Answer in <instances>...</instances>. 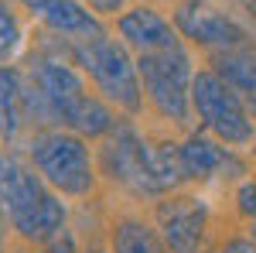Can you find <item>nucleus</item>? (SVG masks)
Returning a JSON list of instances; mask_svg holds the SVG:
<instances>
[{
  "mask_svg": "<svg viewBox=\"0 0 256 253\" xmlns=\"http://www.w3.org/2000/svg\"><path fill=\"white\" fill-rule=\"evenodd\" d=\"M0 209L24 239L52 243L65 229V209L18 154L0 151Z\"/></svg>",
  "mask_w": 256,
  "mask_h": 253,
  "instance_id": "nucleus-1",
  "label": "nucleus"
},
{
  "mask_svg": "<svg viewBox=\"0 0 256 253\" xmlns=\"http://www.w3.org/2000/svg\"><path fill=\"white\" fill-rule=\"evenodd\" d=\"M31 82L38 86V93L44 96L52 117L58 120V123H65L68 130L86 134V137H102L116 127L113 123V113L96 96L86 93L82 79L65 62L38 59L34 69H31Z\"/></svg>",
  "mask_w": 256,
  "mask_h": 253,
  "instance_id": "nucleus-2",
  "label": "nucleus"
},
{
  "mask_svg": "<svg viewBox=\"0 0 256 253\" xmlns=\"http://www.w3.org/2000/svg\"><path fill=\"white\" fill-rule=\"evenodd\" d=\"M140 86L150 96V103L174 123L188 120V103H192V59L184 52L181 38L160 45L154 52L137 55Z\"/></svg>",
  "mask_w": 256,
  "mask_h": 253,
  "instance_id": "nucleus-3",
  "label": "nucleus"
},
{
  "mask_svg": "<svg viewBox=\"0 0 256 253\" xmlns=\"http://www.w3.org/2000/svg\"><path fill=\"white\" fill-rule=\"evenodd\" d=\"M76 62L92 76L99 86V93L106 99H113L116 106H123L126 113L140 110V72L137 62L126 55V48L120 41L96 35V38H79L76 45Z\"/></svg>",
  "mask_w": 256,
  "mask_h": 253,
  "instance_id": "nucleus-4",
  "label": "nucleus"
},
{
  "mask_svg": "<svg viewBox=\"0 0 256 253\" xmlns=\"http://www.w3.org/2000/svg\"><path fill=\"white\" fill-rule=\"evenodd\" d=\"M31 161L48 185L65 195H86L92 188V164L79 134L44 130L31 140Z\"/></svg>",
  "mask_w": 256,
  "mask_h": 253,
  "instance_id": "nucleus-5",
  "label": "nucleus"
},
{
  "mask_svg": "<svg viewBox=\"0 0 256 253\" xmlns=\"http://www.w3.org/2000/svg\"><path fill=\"white\" fill-rule=\"evenodd\" d=\"M192 106L205 130H212L226 144H250L253 140V117L246 113L242 99L226 86L218 72H198L192 79Z\"/></svg>",
  "mask_w": 256,
  "mask_h": 253,
  "instance_id": "nucleus-6",
  "label": "nucleus"
},
{
  "mask_svg": "<svg viewBox=\"0 0 256 253\" xmlns=\"http://www.w3.org/2000/svg\"><path fill=\"white\" fill-rule=\"evenodd\" d=\"M102 164H106V175L120 181L123 188L137 195H158L154 175H150V144L134 127L116 123L110 130L106 147H102Z\"/></svg>",
  "mask_w": 256,
  "mask_h": 253,
  "instance_id": "nucleus-7",
  "label": "nucleus"
},
{
  "mask_svg": "<svg viewBox=\"0 0 256 253\" xmlns=\"http://www.w3.org/2000/svg\"><path fill=\"white\" fill-rule=\"evenodd\" d=\"M205 219H208V209L202 198L171 195L168 202H160L158 226H160V243L168 246V253H198Z\"/></svg>",
  "mask_w": 256,
  "mask_h": 253,
  "instance_id": "nucleus-8",
  "label": "nucleus"
},
{
  "mask_svg": "<svg viewBox=\"0 0 256 253\" xmlns=\"http://www.w3.org/2000/svg\"><path fill=\"white\" fill-rule=\"evenodd\" d=\"M178 28L188 38H195L198 45L212 48V52H226V48L246 45L242 28H236L229 18H222L216 11H205V7H181L178 11Z\"/></svg>",
  "mask_w": 256,
  "mask_h": 253,
  "instance_id": "nucleus-9",
  "label": "nucleus"
},
{
  "mask_svg": "<svg viewBox=\"0 0 256 253\" xmlns=\"http://www.w3.org/2000/svg\"><path fill=\"white\" fill-rule=\"evenodd\" d=\"M216 65H218V76L226 79V86L242 99L246 113L256 117V48L246 41L236 48L216 52Z\"/></svg>",
  "mask_w": 256,
  "mask_h": 253,
  "instance_id": "nucleus-10",
  "label": "nucleus"
},
{
  "mask_svg": "<svg viewBox=\"0 0 256 253\" xmlns=\"http://www.w3.org/2000/svg\"><path fill=\"white\" fill-rule=\"evenodd\" d=\"M20 4H28L58 35H79V38H96V35H102L99 21L82 4H76V0H20Z\"/></svg>",
  "mask_w": 256,
  "mask_h": 253,
  "instance_id": "nucleus-11",
  "label": "nucleus"
},
{
  "mask_svg": "<svg viewBox=\"0 0 256 253\" xmlns=\"http://www.w3.org/2000/svg\"><path fill=\"white\" fill-rule=\"evenodd\" d=\"M120 35L123 41L144 55V52H154L160 45H168V41H174V28L168 24V21L160 18L158 11H150V7H134V11H126V14H120Z\"/></svg>",
  "mask_w": 256,
  "mask_h": 253,
  "instance_id": "nucleus-12",
  "label": "nucleus"
},
{
  "mask_svg": "<svg viewBox=\"0 0 256 253\" xmlns=\"http://www.w3.org/2000/svg\"><path fill=\"white\" fill-rule=\"evenodd\" d=\"M181 161H184L188 178H212V175H218V171L242 175V164H239L226 147H218L216 140H208L205 134H192L181 144Z\"/></svg>",
  "mask_w": 256,
  "mask_h": 253,
  "instance_id": "nucleus-13",
  "label": "nucleus"
},
{
  "mask_svg": "<svg viewBox=\"0 0 256 253\" xmlns=\"http://www.w3.org/2000/svg\"><path fill=\"white\" fill-rule=\"evenodd\" d=\"M28 120L24 110V76L18 69H0V137L14 140Z\"/></svg>",
  "mask_w": 256,
  "mask_h": 253,
  "instance_id": "nucleus-14",
  "label": "nucleus"
},
{
  "mask_svg": "<svg viewBox=\"0 0 256 253\" xmlns=\"http://www.w3.org/2000/svg\"><path fill=\"white\" fill-rule=\"evenodd\" d=\"M150 175H154L158 195L178 188L188 178L184 161H181V147H174V144H150Z\"/></svg>",
  "mask_w": 256,
  "mask_h": 253,
  "instance_id": "nucleus-15",
  "label": "nucleus"
},
{
  "mask_svg": "<svg viewBox=\"0 0 256 253\" xmlns=\"http://www.w3.org/2000/svg\"><path fill=\"white\" fill-rule=\"evenodd\" d=\"M113 250L116 253H168V246L158 239L154 229H147L144 222H120L116 233H113Z\"/></svg>",
  "mask_w": 256,
  "mask_h": 253,
  "instance_id": "nucleus-16",
  "label": "nucleus"
},
{
  "mask_svg": "<svg viewBox=\"0 0 256 253\" xmlns=\"http://www.w3.org/2000/svg\"><path fill=\"white\" fill-rule=\"evenodd\" d=\"M20 41V28L18 21H14V14L0 4V62H7L10 55H14V48H18Z\"/></svg>",
  "mask_w": 256,
  "mask_h": 253,
  "instance_id": "nucleus-17",
  "label": "nucleus"
},
{
  "mask_svg": "<svg viewBox=\"0 0 256 253\" xmlns=\"http://www.w3.org/2000/svg\"><path fill=\"white\" fill-rule=\"evenodd\" d=\"M239 212L256 219V181H246V185L239 188Z\"/></svg>",
  "mask_w": 256,
  "mask_h": 253,
  "instance_id": "nucleus-18",
  "label": "nucleus"
},
{
  "mask_svg": "<svg viewBox=\"0 0 256 253\" xmlns=\"http://www.w3.org/2000/svg\"><path fill=\"white\" fill-rule=\"evenodd\" d=\"M48 253H76V243H72V236L62 229L52 243H48Z\"/></svg>",
  "mask_w": 256,
  "mask_h": 253,
  "instance_id": "nucleus-19",
  "label": "nucleus"
},
{
  "mask_svg": "<svg viewBox=\"0 0 256 253\" xmlns=\"http://www.w3.org/2000/svg\"><path fill=\"white\" fill-rule=\"evenodd\" d=\"M123 4H126V0H89V7L99 11V14H116Z\"/></svg>",
  "mask_w": 256,
  "mask_h": 253,
  "instance_id": "nucleus-20",
  "label": "nucleus"
},
{
  "mask_svg": "<svg viewBox=\"0 0 256 253\" xmlns=\"http://www.w3.org/2000/svg\"><path fill=\"white\" fill-rule=\"evenodd\" d=\"M222 253H256V243L253 239H232Z\"/></svg>",
  "mask_w": 256,
  "mask_h": 253,
  "instance_id": "nucleus-21",
  "label": "nucleus"
},
{
  "mask_svg": "<svg viewBox=\"0 0 256 253\" xmlns=\"http://www.w3.org/2000/svg\"><path fill=\"white\" fill-rule=\"evenodd\" d=\"M0 253H4V222H0Z\"/></svg>",
  "mask_w": 256,
  "mask_h": 253,
  "instance_id": "nucleus-22",
  "label": "nucleus"
},
{
  "mask_svg": "<svg viewBox=\"0 0 256 253\" xmlns=\"http://www.w3.org/2000/svg\"><path fill=\"white\" fill-rule=\"evenodd\" d=\"M250 239H253V243H256V219H253V236H250Z\"/></svg>",
  "mask_w": 256,
  "mask_h": 253,
  "instance_id": "nucleus-23",
  "label": "nucleus"
}]
</instances>
